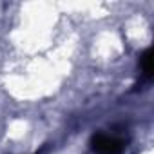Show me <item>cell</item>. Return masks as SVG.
Returning <instances> with one entry per match:
<instances>
[{"label": "cell", "instance_id": "6da1fadb", "mask_svg": "<svg viewBox=\"0 0 154 154\" xmlns=\"http://www.w3.org/2000/svg\"><path fill=\"white\" fill-rule=\"evenodd\" d=\"M94 154H122L125 150L127 141L116 134L107 132H94L89 141Z\"/></svg>", "mask_w": 154, "mask_h": 154}, {"label": "cell", "instance_id": "7a4b0ae2", "mask_svg": "<svg viewBox=\"0 0 154 154\" xmlns=\"http://www.w3.org/2000/svg\"><path fill=\"white\" fill-rule=\"evenodd\" d=\"M140 71H141V76L145 78V82L152 80V51H150V47H147L140 56Z\"/></svg>", "mask_w": 154, "mask_h": 154}]
</instances>
